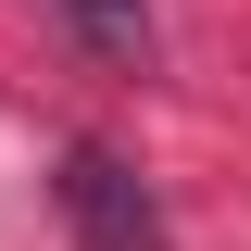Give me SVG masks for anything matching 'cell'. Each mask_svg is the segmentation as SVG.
<instances>
[{
  "instance_id": "6da1fadb",
  "label": "cell",
  "mask_w": 251,
  "mask_h": 251,
  "mask_svg": "<svg viewBox=\"0 0 251 251\" xmlns=\"http://www.w3.org/2000/svg\"><path fill=\"white\" fill-rule=\"evenodd\" d=\"M50 188H63V226H75L88 251H176V239H163V201H151L138 176H126V163L100 151V138H75Z\"/></svg>"
},
{
  "instance_id": "7a4b0ae2",
  "label": "cell",
  "mask_w": 251,
  "mask_h": 251,
  "mask_svg": "<svg viewBox=\"0 0 251 251\" xmlns=\"http://www.w3.org/2000/svg\"><path fill=\"white\" fill-rule=\"evenodd\" d=\"M63 25H75V50L88 63H151V0H63Z\"/></svg>"
}]
</instances>
